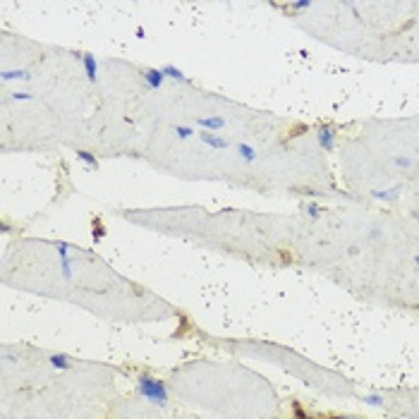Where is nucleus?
I'll use <instances>...</instances> for the list:
<instances>
[{"mask_svg": "<svg viewBox=\"0 0 419 419\" xmlns=\"http://www.w3.org/2000/svg\"><path fill=\"white\" fill-rule=\"evenodd\" d=\"M161 72L165 74V79H175V82H180V84H192V79H189L180 67H175V65H170V62L161 67Z\"/></svg>", "mask_w": 419, "mask_h": 419, "instance_id": "8", "label": "nucleus"}, {"mask_svg": "<svg viewBox=\"0 0 419 419\" xmlns=\"http://www.w3.org/2000/svg\"><path fill=\"white\" fill-rule=\"evenodd\" d=\"M299 419H311V417H299Z\"/></svg>", "mask_w": 419, "mask_h": 419, "instance_id": "25", "label": "nucleus"}, {"mask_svg": "<svg viewBox=\"0 0 419 419\" xmlns=\"http://www.w3.org/2000/svg\"><path fill=\"white\" fill-rule=\"evenodd\" d=\"M137 393H139L142 398H146L149 402L158 405V407H163L165 402H168V388H165V381L153 379V376H149V374H142V376L137 379Z\"/></svg>", "mask_w": 419, "mask_h": 419, "instance_id": "1", "label": "nucleus"}, {"mask_svg": "<svg viewBox=\"0 0 419 419\" xmlns=\"http://www.w3.org/2000/svg\"><path fill=\"white\" fill-rule=\"evenodd\" d=\"M74 156H77L84 165H89L91 170H98V158L93 156L91 151H87V149H77V151H74Z\"/></svg>", "mask_w": 419, "mask_h": 419, "instance_id": "10", "label": "nucleus"}, {"mask_svg": "<svg viewBox=\"0 0 419 419\" xmlns=\"http://www.w3.org/2000/svg\"><path fill=\"white\" fill-rule=\"evenodd\" d=\"M201 142L206 146H211V149H216V151H223V149H230V142L225 139V137H220V134H216V132H204L201 129L199 132Z\"/></svg>", "mask_w": 419, "mask_h": 419, "instance_id": "3", "label": "nucleus"}, {"mask_svg": "<svg viewBox=\"0 0 419 419\" xmlns=\"http://www.w3.org/2000/svg\"><path fill=\"white\" fill-rule=\"evenodd\" d=\"M379 237H381V228H374V230L369 233V239H371V242H374V239H379Z\"/></svg>", "mask_w": 419, "mask_h": 419, "instance_id": "21", "label": "nucleus"}, {"mask_svg": "<svg viewBox=\"0 0 419 419\" xmlns=\"http://www.w3.org/2000/svg\"><path fill=\"white\" fill-rule=\"evenodd\" d=\"M417 311H419V304H417Z\"/></svg>", "mask_w": 419, "mask_h": 419, "instance_id": "27", "label": "nucleus"}, {"mask_svg": "<svg viewBox=\"0 0 419 419\" xmlns=\"http://www.w3.org/2000/svg\"><path fill=\"white\" fill-rule=\"evenodd\" d=\"M175 134H178V139H189V137H192V134H194V129L192 127H187V125H178V127H175Z\"/></svg>", "mask_w": 419, "mask_h": 419, "instance_id": "17", "label": "nucleus"}, {"mask_svg": "<svg viewBox=\"0 0 419 419\" xmlns=\"http://www.w3.org/2000/svg\"><path fill=\"white\" fill-rule=\"evenodd\" d=\"M12 101H34V96L27 91H17V93H12Z\"/></svg>", "mask_w": 419, "mask_h": 419, "instance_id": "20", "label": "nucleus"}, {"mask_svg": "<svg viewBox=\"0 0 419 419\" xmlns=\"http://www.w3.org/2000/svg\"><path fill=\"white\" fill-rule=\"evenodd\" d=\"M285 7L297 12V10H307V7H311V2H309V0H297V2H288Z\"/></svg>", "mask_w": 419, "mask_h": 419, "instance_id": "18", "label": "nucleus"}, {"mask_svg": "<svg viewBox=\"0 0 419 419\" xmlns=\"http://www.w3.org/2000/svg\"><path fill=\"white\" fill-rule=\"evenodd\" d=\"M393 165L400 168V170H407V168H412V158L410 156H393Z\"/></svg>", "mask_w": 419, "mask_h": 419, "instance_id": "15", "label": "nucleus"}, {"mask_svg": "<svg viewBox=\"0 0 419 419\" xmlns=\"http://www.w3.org/2000/svg\"><path fill=\"white\" fill-rule=\"evenodd\" d=\"M55 249H58V254H60V259L70 256V244H67V242H55Z\"/></svg>", "mask_w": 419, "mask_h": 419, "instance_id": "19", "label": "nucleus"}, {"mask_svg": "<svg viewBox=\"0 0 419 419\" xmlns=\"http://www.w3.org/2000/svg\"><path fill=\"white\" fill-rule=\"evenodd\" d=\"M137 38H144V27H137Z\"/></svg>", "mask_w": 419, "mask_h": 419, "instance_id": "22", "label": "nucleus"}, {"mask_svg": "<svg viewBox=\"0 0 419 419\" xmlns=\"http://www.w3.org/2000/svg\"><path fill=\"white\" fill-rule=\"evenodd\" d=\"M415 266H417V269H419V254L415 256Z\"/></svg>", "mask_w": 419, "mask_h": 419, "instance_id": "23", "label": "nucleus"}, {"mask_svg": "<svg viewBox=\"0 0 419 419\" xmlns=\"http://www.w3.org/2000/svg\"><path fill=\"white\" fill-rule=\"evenodd\" d=\"M60 273H62V280H72V259L70 256L60 259Z\"/></svg>", "mask_w": 419, "mask_h": 419, "instance_id": "13", "label": "nucleus"}, {"mask_svg": "<svg viewBox=\"0 0 419 419\" xmlns=\"http://www.w3.org/2000/svg\"><path fill=\"white\" fill-rule=\"evenodd\" d=\"M48 364L53 366V369H58V371H67L72 366V359L65 352H53V355H48Z\"/></svg>", "mask_w": 419, "mask_h": 419, "instance_id": "7", "label": "nucleus"}, {"mask_svg": "<svg viewBox=\"0 0 419 419\" xmlns=\"http://www.w3.org/2000/svg\"><path fill=\"white\" fill-rule=\"evenodd\" d=\"M235 151H237V156H239L244 163H254V161H256V149H254V146H249V144H235Z\"/></svg>", "mask_w": 419, "mask_h": 419, "instance_id": "9", "label": "nucleus"}, {"mask_svg": "<svg viewBox=\"0 0 419 419\" xmlns=\"http://www.w3.org/2000/svg\"><path fill=\"white\" fill-rule=\"evenodd\" d=\"M415 218H417V220H419V211H415Z\"/></svg>", "mask_w": 419, "mask_h": 419, "instance_id": "24", "label": "nucleus"}, {"mask_svg": "<svg viewBox=\"0 0 419 419\" xmlns=\"http://www.w3.org/2000/svg\"><path fill=\"white\" fill-rule=\"evenodd\" d=\"M15 79L29 82V79H31V72H29V70H5V72H2V82H15Z\"/></svg>", "mask_w": 419, "mask_h": 419, "instance_id": "12", "label": "nucleus"}, {"mask_svg": "<svg viewBox=\"0 0 419 419\" xmlns=\"http://www.w3.org/2000/svg\"><path fill=\"white\" fill-rule=\"evenodd\" d=\"M197 125H199L204 132H220V129L225 127V118H220V115H209V118H199Z\"/></svg>", "mask_w": 419, "mask_h": 419, "instance_id": "5", "label": "nucleus"}, {"mask_svg": "<svg viewBox=\"0 0 419 419\" xmlns=\"http://www.w3.org/2000/svg\"><path fill=\"white\" fill-rule=\"evenodd\" d=\"M340 419H350V417H340Z\"/></svg>", "mask_w": 419, "mask_h": 419, "instance_id": "26", "label": "nucleus"}, {"mask_svg": "<svg viewBox=\"0 0 419 419\" xmlns=\"http://www.w3.org/2000/svg\"><path fill=\"white\" fill-rule=\"evenodd\" d=\"M398 194H400V184H395V187H390V189H374V192H371L374 199H381V201L395 199Z\"/></svg>", "mask_w": 419, "mask_h": 419, "instance_id": "11", "label": "nucleus"}, {"mask_svg": "<svg viewBox=\"0 0 419 419\" xmlns=\"http://www.w3.org/2000/svg\"><path fill=\"white\" fill-rule=\"evenodd\" d=\"M144 79H146V84L151 87V89H161L163 87V82H165V74L161 72V67H149V70H144Z\"/></svg>", "mask_w": 419, "mask_h": 419, "instance_id": "6", "label": "nucleus"}, {"mask_svg": "<svg viewBox=\"0 0 419 419\" xmlns=\"http://www.w3.org/2000/svg\"><path fill=\"white\" fill-rule=\"evenodd\" d=\"M79 60H82V67H84V74H87V79L96 84L98 82V62H96V58L91 53H82L79 55Z\"/></svg>", "mask_w": 419, "mask_h": 419, "instance_id": "2", "label": "nucleus"}, {"mask_svg": "<svg viewBox=\"0 0 419 419\" xmlns=\"http://www.w3.org/2000/svg\"><path fill=\"white\" fill-rule=\"evenodd\" d=\"M362 400H364L366 405H371V407H381V405H383V395H379V393H369V395H364Z\"/></svg>", "mask_w": 419, "mask_h": 419, "instance_id": "16", "label": "nucleus"}, {"mask_svg": "<svg viewBox=\"0 0 419 419\" xmlns=\"http://www.w3.org/2000/svg\"><path fill=\"white\" fill-rule=\"evenodd\" d=\"M304 211H307V216H309V218H314V220L324 216V206H319V204H314V201L304 206Z\"/></svg>", "mask_w": 419, "mask_h": 419, "instance_id": "14", "label": "nucleus"}, {"mask_svg": "<svg viewBox=\"0 0 419 419\" xmlns=\"http://www.w3.org/2000/svg\"><path fill=\"white\" fill-rule=\"evenodd\" d=\"M316 139H319V146L324 151H333L335 149V129L330 125H324V127L316 132Z\"/></svg>", "mask_w": 419, "mask_h": 419, "instance_id": "4", "label": "nucleus"}]
</instances>
